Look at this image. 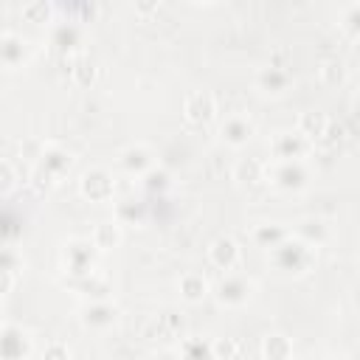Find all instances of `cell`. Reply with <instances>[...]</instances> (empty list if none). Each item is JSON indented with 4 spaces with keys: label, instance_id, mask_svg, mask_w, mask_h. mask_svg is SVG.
Wrapping results in <instances>:
<instances>
[{
    "label": "cell",
    "instance_id": "obj_6",
    "mask_svg": "<svg viewBox=\"0 0 360 360\" xmlns=\"http://www.w3.org/2000/svg\"><path fill=\"white\" fill-rule=\"evenodd\" d=\"M79 318L82 326L90 332H107L118 323V307L110 298H90V304H84Z\"/></svg>",
    "mask_w": 360,
    "mask_h": 360
},
{
    "label": "cell",
    "instance_id": "obj_19",
    "mask_svg": "<svg viewBox=\"0 0 360 360\" xmlns=\"http://www.w3.org/2000/svg\"><path fill=\"white\" fill-rule=\"evenodd\" d=\"M329 115L326 112H321V110H307V112H301V118H298V129L315 143V141H321V138H326V129H329Z\"/></svg>",
    "mask_w": 360,
    "mask_h": 360
},
{
    "label": "cell",
    "instance_id": "obj_31",
    "mask_svg": "<svg viewBox=\"0 0 360 360\" xmlns=\"http://www.w3.org/2000/svg\"><path fill=\"white\" fill-rule=\"evenodd\" d=\"M0 174H3V191L8 194V191L17 186V174H14L11 160H3V163H0Z\"/></svg>",
    "mask_w": 360,
    "mask_h": 360
},
{
    "label": "cell",
    "instance_id": "obj_14",
    "mask_svg": "<svg viewBox=\"0 0 360 360\" xmlns=\"http://www.w3.org/2000/svg\"><path fill=\"white\" fill-rule=\"evenodd\" d=\"M0 56H3V68H6V70L25 68L28 59H31V45H28L20 34L6 31L3 39H0Z\"/></svg>",
    "mask_w": 360,
    "mask_h": 360
},
{
    "label": "cell",
    "instance_id": "obj_7",
    "mask_svg": "<svg viewBox=\"0 0 360 360\" xmlns=\"http://www.w3.org/2000/svg\"><path fill=\"white\" fill-rule=\"evenodd\" d=\"M312 149V141L295 129V132H276L270 138V155L273 160H292V158H307Z\"/></svg>",
    "mask_w": 360,
    "mask_h": 360
},
{
    "label": "cell",
    "instance_id": "obj_11",
    "mask_svg": "<svg viewBox=\"0 0 360 360\" xmlns=\"http://www.w3.org/2000/svg\"><path fill=\"white\" fill-rule=\"evenodd\" d=\"M118 166H121V172L129 174V177H143L149 169H155V155H152L149 146L132 143V146H127V149L118 155Z\"/></svg>",
    "mask_w": 360,
    "mask_h": 360
},
{
    "label": "cell",
    "instance_id": "obj_16",
    "mask_svg": "<svg viewBox=\"0 0 360 360\" xmlns=\"http://www.w3.org/2000/svg\"><path fill=\"white\" fill-rule=\"evenodd\" d=\"M37 166L45 169L53 180H59V177H65V174L70 172V166H73V155H70L68 149L56 146V143H45V149H42Z\"/></svg>",
    "mask_w": 360,
    "mask_h": 360
},
{
    "label": "cell",
    "instance_id": "obj_8",
    "mask_svg": "<svg viewBox=\"0 0 360 360\" xmlns=\"http://www.w3.org/2000/svg\"><path fill=\"white\" fill-rule=\"evenodd\" d=\"M253 135H256V124H253L245 112H231V115H225L222 124H219V138H222V143H228V146H233V149L245 146Z\"/></svg>",
    "mask_w": 360,
    "mask_h": 360
},
{
    "label": "cell",
    "instance_id": "obj_18",
    "mask_svg": "<svg viewBox=\"0 0 360 360\" xmlns=\"http://www.w3.org/2000/svg\"><path fill=\"white\" fill-rule=\"evenodd\" d=\"M287 236H290V231H287L281 222H256L253 231H250V239H253L259 248H264V250L276 248V245L284 242Z\"/></svg>",
    "mask_w": 360,
    "mask_h": 360
},
{
    "label": "cell",
    "instance_id": "obj_27",
    "mask_svg": "<svg viewBox=\"0 0 360 360\" xmlns=\"http://www.w3.org/2000/svg\"><path fill=\"white\" fill-rule=\"evenodd\" d=\"M262 354L270 357V360L290 357V354H292V343H290L284 335H267V338L262 340Z\"/></svg>",
    "mask_w": 360,
    "mask_h": 360
},
{
    "label": "cell",
    "instance_id": "obj_26",
    "mask_svg": "<svg viewBox=\"0 0 360 360\" xmlns=\"http://www.w3.org/2000/svg\"><path fill=\"white\" fill-rule=\"evenodd\" d=\"M79 290H82V295H87V298H107L110 284H107L104 276H98V273L93 270V273H87V276H79Z\"/></svg>",
    "mask_w": 360,
    "mask_h": 360
},
{
    "label": "cell",
    "instance_id": "obj_12",
    "mask_svg": "<svg viewBox=\"0 0 360 360\" xmlns=\"http://www.w3.org/2000/svg\"><path fill=\"white\" fill-rule=\"evenodd\" d=\"M51 45L62 56H76L84 48V31L76 22H59L51 28Z\"/></svg>",
    "mask_w": 360,
    "mask_h": 360
},
{
    "label": "cell",
    "instance_id": "obj_23",
    "mask_svg": "<svg viewBox=\"0 0 360 360\" xmlns=\"http://www.w3.org/2000/svg\"><path fill=\"white\" fill-rule=\"evenodd\" d=\"M90 239L96 242L98 250H112V248H118V242H121V222H118V219H104V222H98V225L93 228Z\"/></svg>",
    "mask_w": 360,
    "mask_h": 360
},
{
    "label": "cell",
    "instance_id": "obj_21",
    "mask_svg": "<svg viewBox=\"0 0 360 360\" xmlns=\"http://www.w3.org/2000/svg\"><path fill=\"white\" fill-rule=\"evenodd\" d=\"M295 236L304 239L307 245L312 248H321L323 242H329V225L318 217H309V219H301L298 228H295Z\"/></svg>",
    "mask_w": 360,
    "mask_h": 360
},
{
    "label": "cell",
    "instance_id": "obj_32",
    "mask_svg": "<svg viewBox=\"0 0 360 360\" xmlns=\"http://www.w3.org/2000/svg\"><path fill=\"white\" fill-rule=\"evenodd\" d=\"M166 180H169V177H166V172H155V169H149V172L143 174V186H146V188H152V191H155V188H163V186H166Z\"/></svg>",
    "mask_w": 360,
    "mask_h": 360
},
{
    "label": "cell",
    "instance_id": "obj_36",
    "mask_svg": "<svg viewBox=\"0 0 360 360\" xmlns=\"http://www.w3.org/2000/svg\"><path fill=\"white\" fill-rule=\"evenodd\" d=\"M194 3H217V0H194Z\"/></svg>",
    "mask_w": 360,
    "mask_h": 360
},
{
    "label": "cell",
    "instance_id": "obj_17",
    "mask_svg": "<svg viewBox=\"0 0 360 360\" xmlns=\"http://www.w3.org/2000/svg\"><path fill=\"white\" fill-rule=\"evenodd\" d=\"M177 290H180L183 301L197 304V301H202V298L211 292V284H208V278H205L202 273L188 270V273H183V276L177 278Z\"/></svg>",
    "mask_w": 360,
    "mask_h": 360
},
{
    "label": "cell",
    "instance_id": "obj_4",
    "mask_svg": "<svg viewBox=\"0 0 360 360\" xmlns=\"http://www.w3.org/2000/svg\"><path fill=\"white\" fill-rule=\"evenodd\" d=\"M96 253H98V248H96V242L87 236H76V239H68L65 242V248H62V264H65V270L70 273V276H87V273H93V267H96Z\"/></svg>",
    "mask_w": 360,
    "mask_h": 360
},
{
    "label": "cell",
    "instance_id": "obj_33",
    "mask_svg": "<svg viewBox=\"0 0 360 360\" xmlns=\"http://www.w3.org/2000/svg\"><path fill=\"white\" fill-rule=\"evenodd\" d=\"M132 6H135V11L138 14H152V11H158V6H160V0H132Z\"/></svg>",
    "mask_w": 360,
    "mask_h": 360
},
{
    "label": "cell",
    "instance_id": "obj_3",
    "mask_svg": "<svg viewBox=\"0 0 360 360\" xmlns=\"http://www.w3.org/2000/svg\"><path fill=\"white\" fill-rule=\"evenodd\" d=\"M253 281L245 276V273H236V270H228L217 284H214V298L222 304V307H228V309H239V307H245L250 298H253Z\"/></svg>",
    "mask_w": 360,
    "mask_h": 360
},
{
    "label": "cell",
    "instance_id": "obj_1",
    "mask_svg": "<svg viewBox=\"0 0 360 360\" xmlns=\"http://www.w3.org/2000/svg\"><path fill=\"white\" fill-rule=\"evenodd\" d=\"M315 250L312 245H307L298 236H287L284 242H278L276 248H270V262L276 270L287 273V276H304L312 270L315 264Z\"/></svg>",
    "mask_w": 360,
    "mask_h": 360
},
{
    "label": "cell",
    "instance_id": "obj_24",
    "mask_svg": "<svg viewBox=\"0 0 360 360\" xmlns=\"http://www.w3.org/2000/svg\"><path fill=\"white\" fill-rule=\"evenodd\" d=\"M70 76H73L76 84L90 87V84L96 82V76H98V65H96L90 56L76 53V56H70Z\"/></svg>",
    "mask_w": 360,
    "mask_h": 360
},
{
    "label": "cell",
    "instance_id": "obj_15",
    "mask_svg": "<svg viewBox=\"0 0 360 360\" xmlns=\"http://www.w3.org/2000/svg\"><path fill=\"white\" fill-rule=\"evenodd\" d=\"M0 349H3V357H6V360H25V357H31V354H34L31 335H28V332H22L20 326H11V323H6V326H3Z\"/></svg>",
    "mask_w": 360,
    "mask_h": 360
},
{
    "label": "cell",
    "instance_id": "obj_2",
    "mask_svg": "<svg viewBox=\"0 0 360 360\" xmlns=\"http://www.w3.org/2000/svg\"><path fill=\"white\" fill-rule=\"evenodd\" d=\"M312 180V172H309V163L307 158H292V160H270L267 169H264V183H270L273 188L278 191H287V194H298L309 186Z\"/></svg>",
    "mask_w": 360,
    "mask_h": 360
},
{
    "label": "cell",
    "instance_id": "obj_25",
    "mask_svg": "<svg viewBox=\"0 0 360 360\" xmlns=\"http://www.w3.org/2000/svg\"><path fill=\"white\" fill-rule=\"evenodd\" d=\"M318 76H321L323 84L338 87V84L346 82V65H343L340 59H323V62L318 65Z\"/></svg>",
    "mask_w": 360,
    "mask_h": 360
},
{
    "label": "cell",
    "instance_id": "obj_20",
    "mask_svg": "<svg viewBox=\"0 0 360 360\" xmlns=\"http://www.w3.org/2000/svg\"><path fill=\"white\" fill-rule=\"evenodd\" d=\"M264 169H267V163H262L256 158H239L233 163V180L239 186H256L264 180Z\"/></svg>",
    "mask_w": 360,
    "mask_h": 360
},
{
    "label": "cell",
    "instance_id": "obj_5",
    "mask_svg": "<svg viewBox=\"0 0 360 360\" xmlns=\"http://www.w3.org/2000/svg\"><path fill=\"white\" fill-rule=\"evenodd\" d=\"M115 183H118V180H115L107 169L96 166V169H87V172L82 174L79 191H82V197L90 200V202H107V200H112L115 191H118Z\"/></svg>",
    "mask_w": 360,
    "mask_h": 360
},
{
    "label": "cell",
    "instance_id": "obj_30",
    "mask_svg": "<svg viewBox=\"0 0 360 360\" xmlns=\"http://www.w3.org/2000/svg\"><path fill=\"white\" fill-rule=\"evenodd\" d=\"M340 28H343L352 39H360V3L349 6V8L340 14Z\"/></svg>",
    "mask_w": 360,
    "mask_h": 360
},
{
    "label": "cell",
    "instance_id": "obj_35",
    "mask_svg": "<svg viewBox=\"0 0 360 360\" xmlns=\"http://www.w3.org/2000/svg\"><path fill=\"white\" fill-rule=\"evenodd\" d=\"M352 107H354V115H357V118H360V93H357V96H354V101H352Z\"/></svg>",
    "mask_w": 360,
    "mask_h": 360
},
{
    "label": "cell",
    "instance_id": "obj_28",
    "mask_svg": "<svg viewBox=\"0 0 360 360\" xmlns=\"http://www.w3.org/2000/svg\"><path fill=\"white\" fill-rule=\"evenodd\" d=\"M115 219L121 225H138L143 219V208L132 200H121V202H115Z\"/></svg>",
    "mask_w": 360,
    "mask_h": 360
},
{
    "label": "cell",
    "instance_id": "obj_9",
    "mask_svg": "<svg viewBox=\"0 0 360 360\" xmlns=\"http://www.w3.org/2000/svg\"><path fill=\"white\" fill-rule=\"evenodd\" d=\"M290 73H287V68L284 65H264V68H259L256 70V76H253V84H256V90L259 93H264V96H284L287 90H290Z\"/></svg>",
    "mask_w": 360,
    "mask_h": 360
},
{
    "label": "cell",
    "instance_id": "obj_10",
    "mask_svg": "<svg viewBox=\"0 0 360 360\" xmlns=\"http://www.w3.org/2000/svg\"><path fill=\"white\" fill-rule=\"evenodd\" d=\"M183 115H186L188 124L202 127L217 115V98L211 93H205V90H194L183 101Z\"/></svg>",
    "mask_w": 360,
    "mask_h": 360
},
{
    "label": "cell",
    "instance_id": "obj_34",
    "mask_svg": "<svg viewBox=\"0 0 360 360\" xmlns=\"http://www.w3.org/2000/svg\"><path fill=\"white\" fill-rule=\"evenodd\" d=\"M42 357H70V349L65 343H53V346H48L42 352Z\"/></svg>",
    "mask_w": 360,
    "mask_h": 360
},
{
    "label": "cell",
    "instance_id": "obj_22",
    "mask_svg": "<svg viewBox=\"0 0 360 360\" xmlns=\"http://www.w3.org/2000/svg\"><path fill=\"white\" fill-rule=\"evenodd\" d=\"M22 256L8 245L6 250H3V270H0V276H3V284H0V290H3V295H8L11 290H14V284H17V278H20V273H22Z\"/></svg>",
    "mask_w": 360,
    "mask_h": 360
},
{
    "label": "cell",
    "instance_id": "obj_29",
    "mask_svg": "<svg viewBox=\"0 0 360 360\" xmlns=\"http://www.w3.org/2000/svg\"><path fill=\"white\" fill-rule=\"evenodd\" d=\"M22 17H25L28 22L42 25V22H48V20H51V6H48L45 0H31L28 6H22Z\"/></svg>",
    "mask_w": 360,
    "mask_h": 360
},
{
    "label": "cell",
    "instance_id": "obj_13",
    "mask_svg": "<svg viewBox=\"0 0 360 360\" xmlns=\"http://www.w3.org/2000/svg\"><path fill=\"white\" fill-rule=\"evenodd\" d=\"M208 262H211L217 270L228 273V270H236V267H239L242 250H239V245H236L231 236H217V239L208 245Z\"/></svg>",
    "mask_w": 360,
    "mask_h": 360
}]
</instances>
